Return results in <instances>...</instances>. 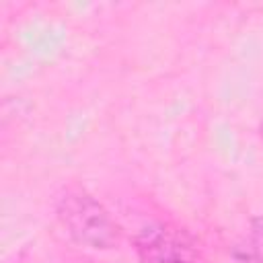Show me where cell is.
Wrapping results in <instances>:
<instances>
[{
    "label": "cell",
    "mask_w": 263,
    "mask_h": 263,
    "mask_svg": "<svg viewBox=\"0 0 263 263\" xmlns=\"http://www.w3.org/2000/svg\"><path fill=\"white\" fill-rule=\"evenodd\" d=\"M58 220L70 238L88 249H111L119 240V228L109 212L84 191H68L58 201Z\"/></svg>",
    "instance_id": "obj_1"
},
{
    "label": "cell",
    "mask_w": 263,
    "mask_h": 263,
    "mask_svg": "<svg viewBox=\"0 0 263 263\" xmlns=\"http://www.w3.org/2000/svg\"><path fill=\"white\" fill-rule=\"evenodd\" d=\"M259 132H261V140H263V123H261V127H259Z\"/></svg>",
    "instance_id": "obj_2"
}]
</instances>
